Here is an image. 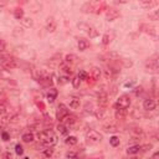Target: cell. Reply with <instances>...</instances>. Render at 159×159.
I'll list each match as a JSON object with an SVG mask.
<instances>
[{
    "label": "cell",
    "mask_w": 159,
    "mask_h": 159,
    "mask_svg": "<svg viewBox=\"0 0 159 159\" xmlns=\"http://www.w3.org/2000/svg\"><path fill=\"white\" fill-rule=\"evenodd\" d=\"M37 138L42 144H45L47 147H52V145H55L57 143V135L54 131H51V129H45V131L39 132Z\"/></svg>",
    "instance_id": "cell-1"
},
{
    "label": "cell",
    "mask_w": 159,
    "mask_h": 159,
    "mask_svg": "<svg viewBox=\"0 0 159 159\" xmlns=\"http://www.w3.org/2000/svg\"><path fill=\"white\" fill-rule=\"evenodd\" d=\"M131 106V97L128 94H122V96L117 100V102L114 103L116 110H127Z\"/></svg>",
    "instance_id": "cell-2"
},
{
    "label": "cell",
    "mask_w": 159,
    "mask_h": 159,
    "mask_svg": "<svg viewBox=\"0 0 159 159\" xmlns=\"http://www.w3.org/2000/svg\"><path fill=\"white\" fill-rule=\"evenodd\" d=\"M86 139L91 144H97L102 141V134H100L97 131H94V129H90L86 133Z\"/></svg>",
    "instance_id": "cell-3"
},
{
    "label": "cell",
    "mask_w": 159,
    "mask_h": 159,
    "mask_svg": "<svg viewBox=\"0 0 159 159\" xmlns=\"http://www.w3.org/2000/svg\"><path fill=\"white\" fill-rule=\"evenodd\" d=\"M78 27H80L81 30H83L84 33H87V35H88V36H90L91 39H93V37H97V36H98V33H97V30L94 29L93 26L88 25V24L80 23V24H78Z\"/></svg>",
    "instance_id": "cell-4"
},
{
    "label": "cell",
    "mask_w": 159,
    "mask_h": 159,
    "mask_svg": "<svg viewBox=\"0 0 159 159\" xmlns=\"http://www.w3.org/2000/svg\"><path fill=\"white\" fill-rule=\"evenodd\" d=\"M2 66L6 70H13V68H16L19 66V61L16 59H13V57H8V59L2 61Z\"/></svg>",
    "instance_id": "cell-5"
},
{
    "label": "cell",
    "mask_w": 159,
    "mask_h": 159,
    "mask_svg": "<svg viewBox=\"0 0 159 159\" xmlns=\"http://www.w3.org/2000/svg\"><path fill=\"white\" fill-rule=\"evenodd\" d=\"M68 110H67V107L63 103H60L59 106H57V111H56V117H57V119L59 121H62L65 117H67L68 116Z\"/></svg>",
    "instance_id": "cell-6"
},
{
    "label": "cell",
    "mask_w": 159,
    "mask_h": 159,
    "mask_svg": "<svg viewBox=\"0 0 159 159\" xmlns=\"http://www.w3.org/2000/svg\"><path fill=\"white\" fill-rule=\"evenodd\" d=\"M56 26H57L56 20L54 17H47L46 23H45V27H46V30L49 31V33H54V31L56 30Z\"/></svg>",
    "instance_id": "cell-7"
},
{
    "label": "cell",
    "mask_w": 159,
    "mask_h": 159,
    "mask_svg": "<svg viewBox=\"0 0 159 159\" xmlns=\"http://www.w3.org/2000/svg\"><path fill=\"white\" fill-rule=\"evenodd\" d=\"M145 68H147V71L157 72L158 71V60H155V57H154V59H151L149 61H147Z\"/></svg>",
    "instance_id": "cell-8"
},
{
    "label": "cell",
    "mask_w": 159,
    "mask_h": 159,
    "mask_svg": "<svg viewBox=\"0 0 159 159\" xmlns=\"http://www.w3.org/2000/svg\"><path fill=\"white\" fill-rule=\"evenodd\" d=\"M143 107L145 111H154L157 108V102L152 98H148L143 102Z\"/></svg>",
    "instance_id": "cell-9"
},
{
    "label": "cell",
    "mask_w": 159,
    "mask_h": 159,
    "mask_svg": "<svg viewBox=\"0 0 159 159\" xmlns=\"http://www.w3.org/2000/svg\"><path fill=\"white\" fill-rule=\"evenodd\" d=\"M97 101H98L100 107H104V106L107 104V102H108V94L106 92H100L98 97H97Z\"/></svg>",
    "instance_id": "cell-10"
},
{
    "label": "cell",
    "mask_w": 159,
    "mask_h": 159,
    "mask_svg": "<svg viewBox=\"0 0 159 159\" xmlns=\"http://www.w3.org/2000/svg\"><path fill=\"white\" fill-rule=\"evenodd\" d=\"M118 16H119V13L116 9H110V10H107V13H106V17H107V20H110V21L117 19Z\"/></svg>",
    "instance_id": "cell-11"
},
{
    "label": "cell",
    "mask_w": 159,
    "mask_h": 159,
    "mask_svg": "<svg viewBox=\"0 0 159 159\" xmlns=\"http://www.w3.org/2000/svg\"><path fill=\"white\" fill-rule=\"evenodd\" d=\"M56 97H57V90H55V88H51L49 92H47V94H46V98H47V101L50 102V103H52L55 100H56Z\"/></svg>",
    "instance_id": "cell-12"
},
{
    "label": "cell",
    "mask_w": 159,
    "mask_h": 159,
    "mask_svg": "<svg viewBox=\"0 0 159 159\" xmlns=\"http://www.w3.org/2000/svg\"><path fill=\"white\" fill-rule=\"evenodd\" d=\"M138 152H141V145H139V144L129 145L128 149H127V153H128V154H137Z\"/></svg>",
    "instance_id": "cell-13"
},
{
    "label": "cell",
    "mask_w": 159,
    "mask_h": 159,
    "mask_svg": "<svg viewBox=\"0 0 159 159\" xmlns=\"http://www.w3.org/2000/svg\"><path fill=\"white\" fill-rule=\"evenodd\" d=\"M80 106H81V102H80L78 98H71V100H70V107H71L72 110L80 108Z\"/></svg>",
    "instance_id": "cell-14"
},
{
    "label": "cell",
    "mask_w": 159,
    "mask_h": 159,
    "mask_svg": "<svg viewBox=\"0 0 159 159\" xmlns=\"http://www.w3.org/2000/svg\"><path fill=\"white\" fill-rule=\"evenodd\" d=\"M65 143H66L67 145H70V147L76 145V144H77V138H76L75 135H70V137H67V138L65 139Z\"/></svg>",
    "instance_id": "cell-15"
},
{
    "label": "cell",
    "mask_w": 159,
    "mask_h": 159,
    "mask_svg": "<svg viewBox=\"0 0 159 159\" xmlns=\"http://www.w3.org/2000/svg\"><path fill=\"white\" fill-rule=\"evenodd\" d=\"M57 131H59V132H60V134H62V135H67V134H68L67 126H65L63 123H61V124H59V126H57Z\"/></svg>",
    "instance_id": "cell-16"
},
{
    "label": "cell",
    "mask_w": 159,
    "mask_h": 159,
    "mask_svg": "<svg viewBox=\"0 0 159 159\" xmlns=\"http://www.w3.org/2000/svg\"><path fill=\"white\" fill-rule=\"evenodd\" d=\"M34 141V134L33 133H25V134H23V142H25V143H31Z\"/></svg>",
    "instance_id": "cell-17"
},
{
    "label": "cell",
    "mask_w": 159,
    "mask_h": 159,
    "mask_svg": "<svg viewBox=\"0 0 159 159\" xmlns=\"http://www.w3.org/2000/svg\"><path fill=\"white\" fill-rule=\"evenodd\" d=\"M65 61H66L67 65H72V63H75L77 61V56L76 55H67L65 57Z\"/></svg>",
    "instance_id": "cell-18"
},
{
    "label": "cell",
    "mask_w": 159,
    "mask_h": 159,
    "mask_svg": "<svg viewBox=\"0 0 159 159\" xmlns=\"http://www.w3.org/2000/svg\"><path fill=\"white\" fill-rule=\"evenodd\" d=\"M14 16H15V19L21 20L24 17V10L23 9H15L14 10Z\"/></svg>",
    "instance_id": "cell-19"
},
{
    "label": "cell",
    "mask_w": 159,
    "mask_h": 159,
    "mask_svg": "<svg viewBox=\"0 0 159 159\" xmlns=\"http://www.w3.org/2000/svg\"><path fill=\"white\" fill-rule=\"evenodd\" d=\"M88 47V42L86 40H80L78 41V50L80 51H84V50H87Z\"/></svg>",
    "instance_id": "cell-20"
},
{
    "label": "cell",
    "mask_w": 159,
    "mask_h": 159,
    "mask_svg": "<svg viewBox=\"0 0 159 159\" xmlns=\"http://www.w3.org/2000/svg\"><path fill=\"white\" fill-rule=\"evenodd\" d=\"M141 5L144 6V8H147V9H152L155 5H158V3L157 2H141Z\"/></svg>",
    "instance_id": "cell-21"
},
{
    "label": "cell",
    "mask_w": 159,
    "mask_h": 159,
    "mask_svg": "<svg viewBox=\"0 0 159 159\" xmlns=\"http://www.w3.org/2000/svg\"><path fill=\"white\" fill-rule=\"evenodd\" d=\"M110 144L112 145V147H117V145H119V138L117 135H112L111 138H110Z\"/></svg>",
    "instance_id": "cell-22"
},
{
    "label": "cell",
    "mask_w": 159,
    "mask_h": 159,
    "mask_svg": "<svg viewBox=\"0 0 159 159\" xmlns=\"http://www.w3.org/2000/svg\"><path fill=\"white\" fill-rule=\"evenodd\" d=\"M21 23H23V25L25 27H31V26H33V20H31L30 17H23V19H21Z\"/></svg>",
    "instance_id": "cell-23"
},
{
    "label": "cell",
    "mask_w": 159,
    "mask_h": 159,
    "mask_svg": "<svg viewBox=\"0 0 159 159\" xmlns=\"http://www.w3.org/2000/svg\"><path fill=\"white\" fill-rule=\"evenodd\" d=\"M77 77H78L81 81H86V80H88V73H87L86 71H84V70H81V71L78 72Z\"/></svg>",
    "instance_id": "cell-24"
},
{
    "label": "cell",
    "mask_w": 159,
    "mask_h": 159,
    "mask_svg": "<svg viewBox=\"0 0 159 159\" xmlns=\"http://www.w3.org/2000/svg\"><path fill=\"white\" fill-rule=\"evenodd\" d=\"M61 122H63V123H66L67 126L70 124H73V123H75L76 122V119H75V117H71V116H67V117H65V118H63Z\"/></svg>",
    "instance_id": "cell-25"
},
{
    "label": "cell",
    "mask_w": 159,
    "mask_h": 159,
    "mask_svg": "<svg viewBox=\"0 0 159 159\" xmlns=\"http://www.w3.org/2000/svg\"><path fill=\"white\" fill-rule=\"evenodd\" d=\"M71 82H72V86L75 87V88H78L80 87V83H81V80L76 76V77H73L72 80H71Z\"/></svg>",
    "instance_id": "cell-26"
},
{
    "label": "cell",
    "mask_w": 159,
    "mask_h": 159,
    "mask_svg": "<svg viewBox=\"0 0 159 159\" xmlns=\"http://www.w3.org/2000/svg\"><path fill=\"white\" fill-rule=\"evenodd\" d=\"M66 158L67 159H78V154L76 153V152H67L66 153Z\"/></svg>",
    "instance_id": "cell-27"
},
{
    "label": "cell",
    "mask_w": 159,
    "mask_h": 159,
    "mask_svg": "<svg viewBox=\"0 0 159 159\" xmlns=\"http://www.w3.org/2000/svg\"><path fill=\"white\" fill-rule=\"evenodd\" d=\"M70 80H68V76H66V75H63V76H60L59 77V84H65V83H67Z\"/></svg>",
    "instance_id": "cell-28"
},
{
    "label": "cell",
    "mask_w": 159,
    "mask_h": 159,
    "mask_svg": "<svg viewBox=\"0 0 159 159\" xmlns=\"http://www.w3.org/2000/svg\"><path fill=\"white\" fill-rule=\"evenodd\" d=\"M52 154H54V149H52L51 147H49V148H46V149H44V155H45V157L50 158V157H52Z\"/></svg>",
    "instance_id": "cell-29"
},
{
    "label": "cell",
    "mask_w": 159,
    "mask_h": 159,
    "mask_svg": "<svg viewBox=\"0 0 159 159\" xmlns=\"http://www.w3.org/2000/svg\"><path fill=\"white\" fill-rule=\"evenodd\" d=\"M126 116V110H116V117L117 118H123Z\"/></svg>",
    "instance_id": "cell-30"
},
{
    "label": "cell",
    "mask_w": 159,
    "mask_h": 159,
    "mask_svg": "<svg viewBox=\"0 0 159 159\" xmlns=\"http://www.w3.org/2000/svg\"><path fill=\"white\" fill-rule=\"evenodd\" d=\"M148 17H149L151 20H158V17H159V11L158 10H154V13H152V14H149L148 15Z\"/></svg>",
    "instance_id": "cell-31"
},
{
    "label": "cell",
    "mask_w": 159,
    "mask_h": 159,
    "mask_svg": "<svg viewBox=\"0 0 159 159\" xmlns=\"http://www.w3.org/2000/svg\"><path fill=\"white\" fill-rule=\"evenodd\" d=\"M103 128H104L106 132H116V131H117V129H116V127H114L113 124H107V126H104Z\"/></svg>",
    "instance_id": "cell-32"
},
{
    "label": "cell",
    "mask_w": 159,
    "mask_h": 159,
    "mask_svg": "<svg viewBox=\"0 0 159 159\" xmlns=\"http://www.w3.org/2000/svg\"><path fill=\"white\" fill-rule=\"evenodd\" d=\"M15 153H16L17 155H21V154L24 153V148L21 147L20 144H16V145H15Z\"/></svg>",
    "instance_id": "cell-33"
},
{
    "label": "cell",
    "mask_w": 159,
    "mask_h": 159,
    "mask_svg": "<svg viewBox=\"0 0 159 159\" xmlns=\"http://www.w3.org/2000/svg\"><path fill=\"white\" fill-rule=\"evenodd\" d=\"M61 68H62V71H63V72L66 73V76L68 75V73H71V72H72V71H71V68H70L67 65H63V66H61Z\"/></svg>",
    "instance_id": "cell-34"
},
{
    "label": "cell",
    "mask_w": 159,
    "mask_h": 159,
    "mask_svg": "<svg viewBox=\"0 0 159 159\" xmlns=\"http://www.w3.org/2000/svg\"><path fill=\"white\" fill-rule=\"evenodd\" d=\"M102 42H103V45H108V44H110V35H108V34L103 35V40H102Z\"/></svg>",
    "instance_id": "cell-35"
},
{
    "label": "cell",
    "mask_w": 159,
    "mask_h": 159,
    "mask_svg": "<svg viewBox=\"0 0 159 159\" xmlns=\"http://www.w3.org/2000/svg\"><path fill=\"white\" fill-rule=\"evenodd\" d=\"M5 50H6V44H5V41L0 40V52H4Z\"/></svg>",
    "instance_id": "cell-36"
},
{
    "label": "cell",
    "mask_w": 159,
    "mask_h": 159,
    "mask_svg": "<svg viewBox=\"0 0 159 159\" xmlns=\"http://www.w3.org/2000/svg\"><path fill=\"white\" fill-rule=\"evenodd\" d=\"M104 75L107 78H111L112 77V70L111 68H107V70H104Z\"/></svg>",
    "instance_id": "cell-37"
},
{
    "label": "cell",
    "mask_w": 159,
    "mask_h": 159,
    "mask_svg": "<svg viewBox=\"0 0 159 159\" xmlns=\"http://www.w3.org/2000/svg\"><path fill=\"white\" fill-rule=\"evenodd\" d=\"M5 113H6V108L4 107V106L0 104V116H4Z\"/></svg>",
    "instance_id": "cell-38"
},
{
    "label": "cell",
    "mask_w": 159,
    "mask_h": 159,
    "mask_svg": "<svg viewBox=\"0 0 159 159\" xmlns=\"http://www.w3.org/2000/svg\"><path fill=\"white\" fill-rule=\"evenodd\" d=\"M2 137H3V141H9V139H10V135H9L8 133H5V132H3Z\"/></svg>",
    "instance_id": "cell-39"
},
{
    "label": "cell",
    "mask_w": 159,
    "mask_h": 159,
    "mask_svg": "<svg viewBox=\"0 0 159 159\" xmlns=\"http://www.w3.org/2000/svg\"><path fill=\"white\" fill-rule=\"evenodd\" d=\"M149 159H159V153H158V152H155V153H154V154H153Z\"/></svg>",
    "instance_id": "cell-40"
},
{
    "label": "cell",
    "mask_w": 159,
    "mask_h": 159,
    "mask_svg": "<svg viewBox=\"0 0 159 159\" xmlns=\"http://www.w3.org/2000/svg\"><path fill=\"white\" fill-rule=\"evenodd\" d=\"M4 158H5V159H13V157H11V154H10L9 152L4 154Z\"/></svg>",
    "instance_id": "cell-41"
},
{
    "label": "cell",
    "mask_w": 159,
    "mask_h": 159,
    "mask_svg": "<svg viewBox=\"0 0 159 159\" xmlns=\"http://www.w3.org/2000/svg\"><path fill=\"white\" fill-rule=\"evenodd\" d=\"M129 159H137V158H135V157H132V158H129Z\"/></svg>",
    "instance_id": "cell-42"
},
{
    "label": "cell",
    "mask_w": 159,
    "mask_h": 159,
    "mask_svg": "<svg viewBox=\"0 0 159 159\" xmlns=\"http://www.w3.org/2000/svg\"><path fill=\"white\" fill-rule=\"evenodd\" d=\"M2 128H3V127H2V124H0V129H2Z\"/></svg>",
    "instance_id": "cell-43"
}]
</instances>
